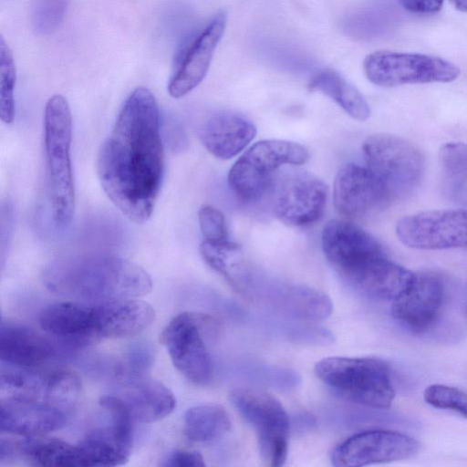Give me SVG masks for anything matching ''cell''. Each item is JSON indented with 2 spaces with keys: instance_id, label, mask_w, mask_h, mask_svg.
<instances>
[{
  "instance_id": "1",
  "label": "cell",
  "mask_w": 467,
  "mask_h": 467,
  "mask_svg": "<svg viewBox=\"0 0 467 467\" xmlns=\"http://www.w3.org/2000/svg\"><path fill=\"white\" fill-rule=\"evenodd\" d=\"M101 186L130 221L150 217L164 172L160 111L146 88L134 89L124 102L98 156Z\"/></svg>"
},
{
  "instance_id": "2",
  "label": "cell",
  "mask_w": 467,
  "mask_h": 467,
  "mask_svg": "<svg viewBox=\"0 0 467 467\" xmlns=\"http://www.w3.org/2000/svg\"><path fill=\"white\" fill-rule=\"evenodd\" d=\"M43 281L56 294L91 303L137 298L152 288L151 278L141 266L109 254L57 259L44 269Z\"/></svg>"
},
{
  "instance_id": "3",
  "label": "cell",
  "mask_w": 467,
  "mask_h": 467,
  "mask_svg": "<svg viewBox=\"0 0 467 467\" xmlns=\"http://www.w3.org/2000/svg\"><path fill=\"white\" fill-rule=\"evenodd\" d=\"M72 118L69 105L61 95L52 96L44 113V144L47 195L52 223L67 228L75 209V186L70 159Z\"/></svg>"
},
{
  "instance_id": "4",
  "label": "cell",
  "mask_w": 467,
  "mask_h": 467,
  "mask_svg": "<svg viewBox=\"0 0 467 467\" xmlns=\"http://www.w3.org/2000/svg\"><path fill=\"white\" fill-rule=\"evenodd\" d=\"M317 377L341 398L372 409H388L395 389L388 364L375 358L329 357L315 365Z\"/></svg>"
},
{
  "instance_id": "5",
  "label": "cell",
  "mask_w": 467,
  "mask_h": 467,
  "mask_svg": "<svg viewBox=\"0 0 467 467\" xmlns=\"http://www.w3.org/2000/svg\"><path fill=\"white\" fill-rule=\"evenodd\" d=\"M216 318L207 314L183 312L174 317L161 334L175 368L191 382L207 384L213 376L208 342L220 334Z\"/></svg>"
},
{
  "instance_id": "6",
  "label": "cell",
  "mask_w": 467,
  "mask_h": 467,
  "mask_svg": "<svg viewBox=\"0 0 467 467\" xmlns=\"http://www.w3.org/2000/svg\"><path fill=\"white\" fill-rule=\"evenodd\" d=\"M366 165L383 182L392 200L407 197L421 183L425 161L411 142L393 134L376 133L362 145Z\"/></svg>"
},
{
  "instance_id": "7",
  "label": "cell",
  "mask_w": 467,
  "mask_h": 467,
  "mask_svg": "<svg viewBox=\"0 0 467 467\" xmlns=\"http://www.w3.org/2000/svg\"><path fill=\"white\" fill-rule=\"evenodd\" d=\"M307 149L297 142L265 140L254 143L233 165L228 174L232 192L243 201L262 197L271 184L274 172L282 165L307 161Z\"/></svg>"
},
{
  "instance_id": "8",
  "label": "cell",
  "mask_w": 467,
  "mask_h": 467,
  "mask_svg": "<svg viewBox=\"0 0 467 467\" xmlns=\"http://www.w3.org/2000/svg\"><path fill=\"white\" fill-rule=\"evenodd\" d=\"M363 71L371 83L384 88L448 83L460 75L459 67L442 57L387 50L368 54L363 60Z\"/></svg>"
},
{
  "instance_id": "9",
  "label": "cell",
  "mask_w": 467,
  "mask_h": 467,
  "mask_svg": "<svg viewBox=\"0 0 467 467\" xmlns=\"http://www.w3.org/2000/svg\"><path fill=\"white\" fill-rule=\"evenodd\" d=\"M230 399L255 430L265 464L271 467L283 465L288 452L290 421L280 401L271 394L254 389H236L231 392Z\"/></svg>"
},
{
  "instance_id": "10",
  "label": "cell",
  "mask_w": 467,
  "mask_h": 467,
  "mask_svg": "<svg viewBox=\"0 0 467 467\" xmlns=\"http://www.w3.org/2000/svg\"><path fill=\"white\" fill-rule=\"evenodd\" d=\"M395 232L412 249L467 248V211L441 209L407 215L398 221Z\"/></svg>"
},
{
  "instance_id": "11",
  "label": "cell",
  "mask_w": 467,
  "mask_h": 467,
  "mask_svg": "<svg viewBox=\"0 0 467 467\" xmlns=\"http://www.w3.org/2000/svg\"><path fill=\"white\" fill-rule=\"evenodd\" d=\"M420 442L406 434L388 430L358 432L337 445L331 463L337 467H358L387 463L414 456Z\"/></svg>"
},
{
  "instance_id": "12",
  "label": "cell",
  "mask_w": 467,
  "mask_h": 467,
  "mask_svg": "<svg viewBox=\"0 0 467 467\" xmlns=\"http://www.w3.org/2000/svg\"><path fill=\"white\" fill-rule=\"evenodd\" d=\"M328 189L317 176L296 171L285 175L278 183L274 212L284 223L294 227H307L323 216Z\"/></svg>"
},
{
  "instance_id": "13",
  "label": "cell",
  "mask_w": 467,
  "mask_h": 467,
  "mask_svg": "<svg viewBox=\"0 0 467 467\" xmlns=\"http://www.w3.org/2000/svg\"><path fill=\"white\" fill-rule=\"evenodd\" d=\"M321 244L326 258L343 279L369 261L386 255L373 236L344 220H331L324 226Z\"/></svg>"
},
{
  "instance_id": "14",
  "label": "cell",
  "mask_w": 467,
  "mask_h": 467,
  "mask_svg": "<svg viewBox=\"0 0 467 467\" xmlns=\"http://www.w3.org/2000/svg\"><path fill=\"white\" fill-rule=\"evenodd\" d=\"M336 210L348 217H358L392 201L383 182L367 166L348 163L337 173L333 186Z\"/></svg>"
},
{
  "instance_id": "15",
  "label": "cell",
  "mask_w": 467,
  "mask_h": 467,
  "mask_svg": "<svg viewBox=\"0 0 467 467\" xmlns=\"http://www.w3.org/2000/svg\"><path fill=\"white\" fill-rule=\"evenodd\" d=\"M226 21L225 13L217 14L200 34L179 51L168 85V92L172 98L185 96L204 78L224 32Z\"/></svg>"
},
{
  "instance_id": "16",
  "label": "cell",
  "mask_w": 467,
  "mask_h": 467,
  "mask_svg": "<svg viewBox=\"0 0 467 467\" xmlns=\"http://www.w3.org/2000/svg\"><path fill=\"white\" fill-rule=\"evenodd\" d=\"M443 298L444 284L439 275L415 274L408 287L393 300L391 315L410 330L423 332L437 320Z\"/></svg>"
},
{
  "instance_id": "17",
  "label": "cell",
  "mask_w": 467,
  "mask_h": 467,
  "mask_svg": "<svg viewBox=\"0 0 467 467\" xmlns=\"http://www.w3.org/2000/svg\"><path fill=\"white\" fill-rule=\"evenodd\" d=\"M41 328L68 347L81 348L99 340L94 303L57 302L39 315Z\"/></svg>"
},
{
  "instance_id": "18",
  "label": "cell",
  "mask_w": 467,
  "mask_h": 467,
  "mask_svg": "<svg viewBox=\"0 0 467 467\" xmlns=\"http://www.w3.org/2000/svg\"><path fill=\"white\" fill-rule=\"evenodd\" d=\"M99 338H120L136 335L154 320L151 305L136 298L94 303Z\"/></svg>"
},
{
  "instance_id": "19",
  "label": "cell",
  "mask_w": 467,
  "mask_h": 467,
  "mask_svg": "<svg viewBox=\"0 0 467 467\" xmlns=\"http://www.w3.org/2000/svg\"><path fill=\"white\" fill-rule=\"evenodd\" d=\"M0 430L3 432L33 438L61 428L67 416L43 400H1Z\"/></svg>"
},
{
  "instance_id": "20",
  "label": "cell",
  "mask_w": 467,
  "mask_h": 467,
  "mask_svg": "<svg viewBox=\"0 0 467 467\" xmlns=\"http://www.w3.org/2000/svg\"><path fill=\"white\" fill-rule=\"evenodd\" d=\"M256 128L243 115L220 112L202 124L200 137L214 157L227 160L240 153L255 137Z\"/></svg>"
},
{
  "instance_id": "21",
  "label": "cell",
  "mask_w": 467,
  "mask_h": 467,
  "mask_svg": "<svg viewBox=\"0 0 467 467\" xmlns=\"http://www.w3.org/2000/svg\"><path fill=\"white\" fill-rule=\"evenodd\" d=\"M57 354L53 340L30 327L2 322L0 358L2 363L33 368Z\"/></svg>"
},
{
  "instance_id": "22",
  "label": "cell",
  "mask_w": 467,
  "mask_h": 467,
  "mask_svg": "<svg viewBox=\"0 0 467 467\" xmlns=\"http://www.w3.org/2000/svg\"><path fill=\"white\" fill-rule=\"evenodd\" d=\"M415 273L383 255L371 260L345 281L367 296L393 301L408 287Z\"/></svg>"
},
{
  "instance_id": "23",
  "label": "cell",
  "mask_w": 467,
  "mask_h": 467,
  "mask_svg": "<svg viewBox=\"0 0 467 467\" xmlns=\"http://www.w3.org/2000/svg\"><path fill=\"white\" fill-rule=\"evenodd\" d=\"M200 253L204 262L223 276L235 291L244 296H254V276L240 244L229 239L219 242L203 240Z\"/></svg>"
},
{
  "instance_id": "24",
  "label": "cell",
  "mask_w": 467,
  "mask_h": 467,
  "mask_svg": "<svg viewBox=\"0 0 467 467\" xmlns=\"http://www.w3.org/2000/svg\"><path fill=\"white\" fill-rule=\"evenodd\" d=\"M263 294V296L282 311L306 321L326 319L333 311L330 297L308 286L297 285L270 286Z\"/></svg>"
},
{
  "instance_id": "25",
  "label": "cell",
  "mask_w": 467,
  "mask_h": 467,
  "mask_svg": "<svg viewBox=\"0 0 467 467\" xmlns=\"http://www.w3.org/2000/svg\"><path fill=\"white\" fill-rule=\"evenodd\" d=\"M128 389L119 396L134 421L149 423L171 414L176 406L171 390L157 380L138 379L127 382Z\"/></svg>"
},
{
  "instance_id": "26",
  "label": "cell",
  "mask_w": 467,
  "mask_h": 467,
  "mask_svg": "<svg viewBox=\"0 0 467 467\" xmlns=\"http://www.w3.org/2000/svg\"><path fill=\"white\" fill-rule=\"evenodd\" d=\"M78 446L87 466H117L128 462L132 444H129L109 422L108 426L87 433Z\"/></svg>"
},
{
  "instance_id": "27",
  "label": "cell",
  "mask_w": 467,
  "mask_h": 467,
  "mask_svg": "<svg viewBox=\"0 0 467 467\" xmlns=\"http://www.w3.org/2000/svg\"><path fill=\"white\" fill-rule=\"evenodd\" d=\"M308 88L329 97L355 119L366 120L370 115L369 106L359 90L333 69L317 73L309 81Z\"/></svg>"
},
{
  "instance_id": "28",
  "label": "cell",
  "mask_w": 467,
  "mask_h": 467,
  "mask_svg": "<svg viewBox=\"0 0 467 467\" xmlns=\"http://www.w3.org/2000/svg\"><path fill=\"white\" fill-rule=\"evenodd\" d=\"M184 435L194 442H211L224 436L231 428L227 411L218 404L190 408L184 415Z\"/></svg>"
},
{
  "instance_id": "29",
  "label": "cell",
  "mask_w": 467,
  "mask_h": 467,
  "mask_svg": "<svg viewBox=\"0 0 467 467\" xmlns=\"http://www.w3.org/2000/svg\"><path fill=\"white\" fill-rule=\"evenodd\" d=\"M47 377L32 368L2 363L0 375L1 400H42Z\"/></svg>"
},
{
  "instance_id": "30",
  "label": "cell",
  "mask_w": 467,
  "mask_h": 467,
  "mask_svg": "<svg viewBox=\"0 0 467 467\" xmlns=\"http://www.w3.org/2000/svg\"><path fill=\"white\" fill-rule=\"evenodd\" d=\"M81 389L75 372L59 369L47 377L42 400L67 417L78 403Z\"/></svg>"
},
{
  "instance_id": "31",
  "label": "cell",
  "mask_w": 467,
  "mask_h": 467,
  "mask_svg": "<svg viewBox=\"0 0 467 467\" xmlns=\"http://www.w3.org/2000/svg\"><path fill=\"white\" fill-rule=\"evenodd\" d=\"M16 67L9 47L0 38V117L4 123L14 120Z\"/></svg>"
},
{
  "instance_id": "32",
  "label": "cell",
  "mask_w": 467,
  "mask_h": 467,
  "mask_svg": "<svg viewBox=\"0 0 467 467\" xmlns=\"http://www.w3.org/2000/svg\"><path fill=\"white\" fill-rule=\"evenodd\" d=\"M425 401L432 407L455 411L467 419V393L451 386L433 384L426 388Z\"/></svg>"
},
{
  "instance_id": "33",
  "label": "cell",
  "mask_w": 467,
  "mask_h": 467,
  "mask_svg": "<svg viewBox=\"0 0 467 467\" xmlns=\"http://www.w3.org/2000/svg\"><path fill=\"white\" fill-rule=\"evenodd\" d=\"M152 348L145 342H140L130 348L123 361L117 368L118 374L127 381L141 379L153 362Z\"/></svg>"
},
{
  "instance_id": "34",
  "label": "cell",
  "mask_w": 467,
  "mask_h": 467,
  "mask_svg": "<svg viewBox=\"0 0 467 467\" xmlns=\"http://www.w3.org/2000/svg\"><path fill=\"white\" fill-rule=\"evenodd\" d=\"M439 159L445 173L451 179L467 181V144L447 142L439 150Z\"/></svg>"
},
{
  "instance_id": "35",
  "label": "cell",
  "mask_w": 467,
  "mask_h": 467,
  "mask_svg": "<svg viewBox=\"0 0 467 467\" xmlns=\"http://www.w3.org/2000/svg\"><path fill=\"white\" fill-rule=\"evenodd\" d=\"M33 17L37 31L47 34L54 30L63 18L67 0H32Z\"/></svg>"
},
{
  "instance_id": "36",
  "label": "cell",
  "mask_w": 467,
  "mask_h": 467,
  "mask_svg": "<svg viewBox=\"0 0 467 467\" xmlns=\"http://www.w3.org/2000/svg\"><path fill=\"white\" fill-rule=\"evenodd\" d=\"M201 232L204 240L219 242L228 240V227L223 213L212 205H203L198 213Z\"/></svg>"
},
{
  "instance_id": "37",
  "label": "cell",
  "mask_w": 467,
  "mask_h": 467,
  "mask_svg": "<svg viewBox=\"0 0 467 467\" xmlns=\"http://www.w3.org/2000/svg\"><path fill=\"white\" fill-rule=\"evenodd\" d=\"M288 336L295 342L310 345H327L333 342L332 333L321 327L301 325L293 327Z\"/></svg>"
},
{
  "instance_id": "38",
  "label": "cell",
  "mask_w": 467,
  "mask_h": 467,
  "mask_svg": "<svg viewBox=\"0 0 467 467\" xmlns=\"http://www.w3.org/2000/svg\"><path fill=\"white\" fill-rule=\"evenodd\" d=\"M15 224V211L13 203L6 200L1 205L0 249L1 260L4 264L5 256L12 241Z\"/></svg>"
},
{
  "instance_id": "39",
  "label": "cell",
  "mask_w": 467,
  "mask_h": 467,
  "mask_svg": "<svg viewBox=\"0 0 467 467\" xmlns=\"http://www.w3.org/2000/svg\"><path fill=\"white\" fill-rule=\"evenodd\" d=\"M162 465L166 467H202L205 466V462L200 452L179 449L169 454Z\"/></svg>"
},
{
  "instance_id": "40",
  "label": "cell",
  "mask_w": 467,
  "mask_h": 467,
  "mask_svg": "<svg viewBox=\"0 0 467 467\" xmlns=\"http://www.w3.org/2000/svg\"><path fill=\"white\" fill-rule=\"evenodd\" d=\"M399 2L410 13L429 15L439 12L444 0H399Z\"/></svg>"
},
{
  "instance_id": "41",
  "label": "cell",
  "mask_w": 467,
  "mask_h": 467,
  "mask_svg": "<svg viewBox=\"0 0 467 467\" xmlns=\"http://www.w3.org/2000/svg\"><path fill=\"white\" fill-rule=\"evenodd\" d=\"M294 424L299 431H309L315 427L316 420L307 413H299L296 416Z\"/></svg>"
},
{
  "instance_id": "42",
  "label": "cell",
  "mask_w": 467,
  "mask_h": 467,
  "mask_svg": "<svg viewBox=\"0 0 467 467\" xmlns=\"http://www.w3.org/2000/svg\"><path fill=\"white\" fill-rule=\"evenodd\" d=\"M453 8L462 12L467 13V0H448Z\"/></svg>"
}]
</instances>
